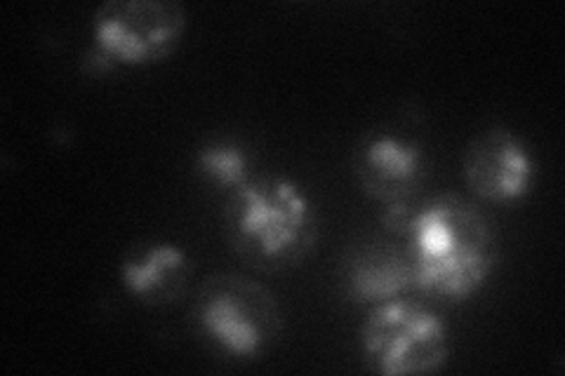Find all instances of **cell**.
<instances>
[{"mask_svg":"<svg viewBox=\"0 0 565 376\" xmlns=\"http://www.w3.org/2000/svg\"><path fill=\"white\" fill-rule=\"evenodd\" d=\"M353 172L361 191L384 210L415 205L427 184L429 158L413 137L398 132H370L353 153Z\"/></svg>","mask_w":565,"mask_h":376,"instance_id":"8992f818","label":"cell"},{"mask_svg":"<svg viewBox=\"0 0 565 376\" xmlns=\"http://www.w3.org/2000/svg\"><path fill=\"white\" fill-rule=\"evenodd\" d=\"M83 68H85V74H90V76H104V74H111V71L116 68V64L104 55L102 50H97L95 45L85 52V57H83Z\"/></svg>","mask_w":565,"mask_h":376,"instance_id":"8fae6325","label":"cell"},{"mask_svg":"<svg viewBox=\"0 0 565 376\" xmlns=\"http://www.w3.org/2000/svg\"><path fill=\"white\" fill-rule=\"evenodd\" d=\"M344 290L359 303H382L413 290L411 261L398 238H375L356 245L344 259Z\"/></svg>","mask_w":565,"mask_h":376,"instance_id":"9c48e42d","label":"cell"},{"mask_svg":"<svg viewBox=\"0 0 565 376\" xmlns=\"http://www.w3.org/2000/svg\"><path fill=\"white\" fill-rule=\"evenodd\" d=\"M196 172L226 195L257 174L253 153L234 139H212L203 144L196 153Z\"/></svg>","mask_w":565,"mask_h":376,"instance_id":"30bf717a","label":"cell"},{"mask_svg":"<svg viewBox=\"0 0 565 376\" xmlns=\"http://www.w3.org/2000/svg\"><path fill=\"white\" fill-rule=\"evenodd\" d=\"M193 266L182 247L147 240L128 247L118 276L122 288L147 307H168L180 301L189 288Z\"/></svg>","mask_w":565,"mask_h":376,"instance_id":"ba28073f","label":"cell"},{"mask_svg":"<svg viewBox=\"0 0 565 376\" xmlns=\"http://www.w3.org/2000/svg\"><path fill=\"white\" fill-rule=\"evenodd\" d=\"M224 233L247 268L280 273L311 255L321 222L311 195L295 179L255 174L226 195Z\"/></svg>","mask_w":565,"mask_h":376,"instance_id":"7a4b0ae2","label":"cell"},{"mask_svg":"<svg viewBox=\"0 0 565 376\" xmlns=\"http://www.w3.org/2000/svg\"><path fill=\"white\" fill-rule=\"evenodd\" d=\"M191 315L212 346L238 361L267 353L282 330L274 292L238 273H215L203 280Z\"/></svg>","mask_w":565,"mask_h":376,"instance_id":"3957f363","label":"cell"},{"mask_svg":"<svg viewBox=\"0 0 565 376\" xmlns=\"http://www.w3.org/2000/svg\"><path fill=\"white\" fill-rule=\"evenodd\" d=\"M186 29L174 0H109L93 20L95 47L116 66H149L168 60Z\"/></svg>","mask_w":565,"mask_h":376,"instance_id":"5b68a950","label":"cell"},{"mask_svg":"<svg viewBox=\"0 0 565 376\" xmlns=\"http://www.w3.org/2000/svg\"><path fill=\"white\" fill-rule=\"evenodd\" d=\"M450 351L446 320L424 301L396 297L375 303L361 327L363 361L375 374H431L446 367Z\"/></svg>","mask_w":565,"mask_h":376,"instance_id":"277c9868","label":"cell"},{"mask_svg":"<svg viewBox=\"0 0 565 376\" xmlns=\"http://www.w3.org/2000/svg\"><path fill=\"white\" fill-rule=\"evenodd\" d=\"M462 168L473 195L492 205L527 198L537 179V163L527 141L504 125H490L471 139Z\"/></svg>","mask_w":565,"mask_h":376,"instance_id":"52a82bcc","label":"cell"},{"mask_svg":"<svg viewBox=\"0 0 565 376\" xmlns=\"http://www.w3.org/2000/svg\"><path fill=\"white\" fill-rule=\"evenodd\" d=\"M382 226L401 240L411 261L413 290L459 303L479 294L500 264V240L488 214L459 193L384 210Z\"/></svg>","mask_w":565,"mask_h":376,"instance_id":"6da1fadb","label":"cell"}]
</instances>
